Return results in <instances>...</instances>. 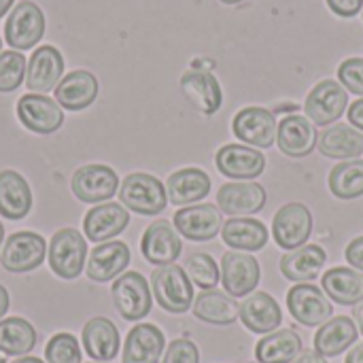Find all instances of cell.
<instances>
[{
	"mask_svg": "<svg viewBox=\"0 0 363 363\" xmlns=\"http://www.w3.org/2000/svg\"><path fill=\"white\" fill-rule=\"evenodd\" d=\"M323 291L342 306H355L363 300V272L353 268H332L323 274Z\"/></svg>",
	"mask_w": 363,
	"mask_h": 363,
	"instance_id": "1f68e13d",
	"label": "cell"
},
{
	"mask_svg": "<svg viewBox=\"0 0 363 363\" xmlns=\"http://www.w3.org/2000/svg\"><path fill=\"white\" fill-rule=\"evenodd\" d=\"M325 262H328V255L319 245H304L283 255L281 272L285 279L294 283H311L319 277Z\"/></svg>",
	"mask_w": 363,
	"mask_h": 363,
	"instance_id": "f546056e",
	"label": "cell"
},
{
	"mask_svg": "<svg viewBox=\"0 0 363 363\" xmlns=\"http://www.w3.org/2000/svg\"><path fill=\"white\" fill-rule=\"evenodd\" d=\"M119 189V177L111 166L89 164L72 174V191L85 204H100L111 200Z\"/></svg>",
	"mask_w": 363,
	"mask_h": 363,
	"instance_id": "30bf717a",
	"label": "cell"
},
{
	"mask_svg": "<svg viewBox=\"0 0 363 363\" xmlns=\"http://www.w3.org/2000/svg\"><path fill=\"white\" fill-rule=\"evenodd\" d=\"M119 330L104 317H94L83 325V349L94 362H111L119 353Z\"/></svg>",
	"mask_w": 363,
	"mask_h": 363,
	"instance_id": "4316f807",
	"label": "cell"
},
{
	"mask_svg": "<svg viewBox=\"0 0 363 363\" xmlns=\"http://www.w3.org/2000/svg\"><path fill=\"white\" fill-rule=\"evenodd\" d=\"M347 104H349V91L338 81L325 79L311 89L304 102V111L315 125L328 128L330 123H334L345 115Z\"/></svg>",
	"mask_w": 363,
	"mask_h": 363,
	"instance_id": "9c48e42d",
	"label": "cell"
},
{
	"mask_svg": "<svg viewBox=\"0 0 363 363\" xmlns=\"http://www.w3.org/2000/svg\"><path fill=\"white\" fill-rule=\"evenodd\" d=\"M234 136L257 149H268L277 140V119L274 113L262 106H247L236 113L232 123Z\"/></svg>",
	"mask_w": 363,
	"mask_h": 363,
	"instance_id": "5bb4252c",
	"label": "cell"
},
{
	"mask_svg": "<svg viewBox=\"0 0 363 363\" xmlns=\"http://www.w3.org/2000/svg\"><path fill=\"white\" fill-rule=\"evenodd\" d=\"M2 240H4V228H2V223H0V245H2Z\"/></svg>",
	"mask_w": 363,
	"mask_h": 363,
	"instance_id": "db71d44e",
	"label": "cell"
},
{
	"mask_svg": "<svg viewBox=\"0 0 363 363\" xmlns=\"http://www.w3.org/2000/svg\"><path fill=\"white\" fill-rule=\"evenodd\" d=\"M215 164L221 174L238 181L257 179L266 168V157L262 151L245 145H225L217 151Z\"/></svg>",
	"mask_w": 363,
	"mask_h": 363,
	"instance_id": "ffe728a7",
	"label": "cell"
},
{
	"mask_svg": "<svg viewBox=\"0 0 363 363\" xmlns=\"http://www.w3.org/2000/svg\"><path fill=\"white\" fill-rule=\"evenodd\" d=\"M0 49H2V38H0Z\"/></svg>",
	"mask_w": 363,
	"mask_h": 363,
	"instance_id": "6f0895ef",
	"label": "cell"
},
{
	"mask_svg": "<svg viewBox=\"0 0 363 363\" xmlns=\"http://www.w3.org/2000/svg\"><path fill=\"white\" fill-rule=\"evenodd\" d=\"M221 238L228 247L238 251H262L268 242V228L257 219L236 217L223 223Z\"/></svg>",
	"mask_w": 363,
	"mask_h": 363,
	"instance_id": "d6a6232c",
	"label": "cell"
},
{
	"mask_svg": "<svg viewBox=\"0 0 363 363\" xmlns=\"http://www.w3.org/2000/svg\"><path fill=\"white\" fill-rule=\"evenodd\" d=\"M13 2H15V0H0V17L6 15V11L13 6Z\"/></svg>",
	"mask_w": 363,
	"mask_h": 363,
	"instance_id": "f907efd6",
	"label": "cell"
},
{
	"mask_svg": "<svg viewBox=\"0 0 363 363\" xmlns=\"http://www.w3.org/2000/svg\"><path fill=\"white\" fill-rule=\"evenodd\" d=\"M325 2L340 17H353L363 9V0H325Z\"/></svg>",
	"mask_w": 363,
	"mask_h": 363,
	"instance_id": "7bdbcfd3",
	"label": "cell"
},
{
	"mask_svg": "<svg viewBox=\"0 0 363 363\" xmlns=\"http://www.w3.org/2000/svg\"><path fill=\"white\" fill-rule=\"evenodd\" d=\"M151 289L157 304L172 315L187 313L194 304V283L177 264L160 266L151 277Z\"/></svg>",
	"mask_w": 363,
	"mask_h": 363,
	"instance_id": "6da1fadb",
	"label": "cell"
},
{
	"mask_svg": "<svg viewBox=\"0 0 363 363\" xmlns=\"http://www.w3.org/2000/svg\"><path fill=\"white\" fill-rule=\"evenodd\" d=\"M168 200L177 206H187L204 200L211 194V177L202 168H183L170 174L166 183Z\"/></svg>",
	"mask_w": 363,
	"mask_h": 363,
	"instance_id": "f1b7e54d",
	"label": "cell"
},
{
	"mask_svg": "<svg viewBox=\"0 0 363 363\" xmlns=\"http://www.w3.org/2000/svg\"><path fill=\"white\" fill-rule=\"evenodd\" d=\"M64 74V57L62 53L51 47L43 45L32 51V57L26 68V85L30 94H47L57 87Z\"/></svg>",
	"mask_w": 363,
	"mask_h": 363,
	"instance_id": "9a60e30c",
	"label": "cell"
},
{
	"mask_svg": "<svg viewBox=\"0 0 363 363\" xmlns=\"http://www.w3.org/2000/svg\"><path fill=\"white\" fill-rule=\"evenodd\" d=\"M162 363H200L198 347L191 340H187V338L172 340L168 345V351H166Z\"/></svg>",
	"mask_w": 363,
	"mask_h": 363,
	"instance_id": "b9f144b4",
	"label": "cell"
},
{
	"mask_svg": "<svg viewBox=\"0 0 363 363\" xmlns=\"http://www.w3.org/2000/svg\"><path fill=\"white\" fill-rule=\"evenodd\" d=\"M238 306L240 304H236L232 296L217 289H208L194 300V315L204 323L232 325L238 319Z\"/></svg>",
	"mask_w": 363,
	"mask_h": 363,
	"instance_id": "e575fe53",
	"label": "cell"
},
{
	"mask_svg": "<svg viewBox=\"0 0 363 363\" xmlns=\"http://www.w3.org/2000/svg\"><path fill=\"white\" fill-rule=\"evenodd\" d=\"M140 251L149 264L168 266L179 259L183 242L179 238V232L168 221H153L143 234Z\"/></svg>",
	"mask_w": 363,
	"mask_h": 363,
	"instance_id": "2e32d148",
	"label": "cell"
},
{
	"mask_svg": "<svg viewBox=\"0 0 363 363\" xmlns=\"http://www.w3.org/2000/svg\"><path fill=\"white\" fill-rule=\"evenodd\" d=\"M277 140H279V149L287 157L300 160V157H306L313 153V149L317 147L319 134L315 130V123L308 117L287 115L279 123Z\"/></svg>",
	"mask_w": 363,
	"mask_h": 363,
	"instance_id": "e0dca14e",
	"label": "cell"
},
{
	"mask_svg": "<svg viewBox=\"0 0 363 363\" xmlns=\"http://www.w3.org/2000/svg\"><path fill=\"white\" fill-rule=\"evenodd\" d=\"M98 98V79L87 70L68 72L55 87V102L66 111H83Z\"/></svg>",
	"mask_w": 363,
	"mask_h": 363,
	"instance_id": "d4e9b609",
	"label": "cell"
},
{
	"mask_svg": "<svg viewBox=\"0 0 363 363\" xmlns=\"http://www.w3.org/2000/svg\"><path fill=\"white\" fill-rule=\"evenodd\" d=\"M26 57L19 53V51H2L0 53V91L2 94H9V91H15L23 77H26Z\"/></svg>",
	"mask_w": 363,
	"mask_h": 363,
	"instance_id": "f35d334b",
	"label": "cell"
},
{
	"mask_svg": "<svg viewBox=\"0 0 363 363\" xmlns=\"http://www.w3.org/2000/svg\"><path fill=\"white\" fill-rule=\"evenodd\" d=\"M272 234L277 245L285 251L304 247L313 234V213L302 202L281 206L272 219Z\"/></svg>",
	"mask_w": 363,
	"mask_h": 363,
	"instance_id": "52a82bcc",
	"label": "cell"
},
{
	"mask_svg": "<svg viewBox=\"0 0 363 363\" xmlns=\"http://www.w3.org/2000/svg\"><path fill=\"white\" fill-rule=\"evenodd\" d=\"M345 363H363V342L355 345V349L347 355V362Z\"/></svg>",
	"mask_w": 363,
	"mask_h": 363,
	"instance_id": "7dc6e473",
	"label": "cell"
},
{
	"mask_svg": "<svg viewBox=\"0 0 363 363\" xmlns=\"http://www.w3.org/2000/svg\"><path fill=\"white\" fill-rule=\"evenodd\" d=\"M130 264V249L121 240L100 242L87 257V277L96 283H108L128 268Z\"/></svg>",
	"mask_w": 363,
	"mask_h": 363,
	"instance_id": "7402d4cb",
	"label": "cell"
},
{
	"mask_svg": "<svg viewBox=\"0 0 363 363\" xmlns=\"http://www.w3.org/2000/svg\"><path fill=\"white\" fill-rule=\"evenodd\" d=\"M47 363H81V345L72 334H55L45 347Z\"/></svg>",
	"mask_w": 363,
	"mask_h": 363,
	"instance_id": "ab89813d",
	"label": "cell"
},
{
	"mask_svg": "<svg viewBox=\"0 0 363 363\" xmlns=\"http://www.w3.org/2000/svg\"><path fill=\"white\" fill-rule=\"evenodd\" d=\"M87 259V242L74 228H64L49 242V268L64 281H72L83 272Z\"/></svg>",
	"mask_w": 363,
	"mask_h": 363,
	"instance_id": "3957f363",
	"label": "cell"
},
{
	"mask_svg": "<svg viewBox=\"0 0 363 363\" xmlns=\"http://www.w3.org/2000/svg\"><path fill=\"white\" fill-rule=\"evenodd\" d=\"M177 232L194 242H206L213 240L221 228V211L215 204H194V206H183L174 213L172 217Z\"/></svg>",
	"mask_w": 363,
	"mask_h": 363,
	"instance_id": "8fae6325",
	"label": "cell"
},
{
	"mask_svg": "<svg viewBox=\"0 0 363 363\" xmlns=\"http://www.w3.org/2000/svg\"><path fill=\"white\" fill-rule=\"evenodd\" d=\"M357 340V328L349 317H334L315 334V351L323 357H338Z\"/></svg>",
	"mask_w": 363,
	"mask_h": 363,
	"instance_id": "4dcf8cb0",
	"label": "cell"
},
{
	"mask_svg": "<svg viewBox=\"0 0 363 363\" xmlns=\"http://www.w3.org/2000/svg\"><path fill=\"white\" fill-rule=\"evenodd\" d=\"M45 34V15L38 4L23 0L15 4L6 23H4V38L15 51L32 49Z\"/></svg>",
	"mask_w": 363,
	"mask_h": 363,
	"instance_id": "ba28073f",
	"label": "cell"
},
{
	"mask_svg": "<svg viewBox=\"0 0 363 363\" xmlns=\"http://www.w3.org/2000/svg\"><path fill=\"white\" fill-rule=\"evenodd\" d=\"M317 147L332 160H357L363 155V132L347 123H334L319 134Z\"/></svg>",
	"mask_w": 363,
	"mask_h": 363,
	"instance_id": "484cf974",
	"label": "cell"
},
{
	"mask_svg": "<svg viewBox=\"0 0 363 363\" xmlns=\"http://www.w3.org/2000/svg\"><path fill=\"white\" fill-rule=\"evenodd\" d=\"M219 211L230 217H245L259 213L266 206V189L253 181L225 183L217 194Z\"/></svg>",
	"mask_w": 363,
	"mask_h": 363,
	"instance_id": "ac0fdd59",
	"label": "cell"
},
{
	"mask_svg": "<svg viewBox=\"0 0 363 363\" xmlns=\"http://www.w3.org/2000/svg\"><path fill=\"white\" fill-rule=\"evenodd\" d=\"M353 317H355V321H357V325H359V330H362L363 334V300L359 304H355V308H353Z\"/></svg>",
	"mask_w": 363,
	"mask_h": 363,
	"instance_id": "681fc988",
	"label": "cell"
},
{
	"mask_svg": "<svg viewBox=\"0 0 363 363\" xmlns=\"http://www.w3.org/2000/svg\"><path fill=\"white\" fill-rule=\"evenodd\" d=\"M32 211V189L15 170L0 172V217L19 221Z\"/></svg>",
	"mask_w": 363,
	"mask_h": 363,
	"instance_id": "83f0119b",
	"label": "cell"
},
{
	"mask_svg": "<svg viewBox=\"0 0 363 363\" xmlns=\"http://www.w3.org/2000/svg\"><path fill=\"white\" fill-rule=\"evenodd\" d=\"M287 306L291 317L306 328H321L334 315L332 300L313 283H298L287 294Z\"/></svg>",
	"mask_w": 363,
	"mask_h": 363,
	"instance_id": "8992f818",
	"label": "cell"
},
{
	"mask_svg": "<svg viewBox=\"0 0 363 363\" xmlns=\"http://www.w3.org/2000/svg\"><path fill=\"white\" fill-rule=\"evenodd\" d=\"M345 257H347V262L353 268H357L359 272H363V236H357V238H353L349 242V247L345 251Z\"/></svg>",
	"mask_w": 363,
	"mask_h": 363,
	"instance_id": "ee69618b",
	"label": "cell"
},
{
	"mask_svg": "<svg viewBox=\"0 0 363 363\" xmlns=\"http://www.w3.org/2000/svg\"><path fill=\"white\" fill-rule=\"evenodd\" d=\"M185 272H187L189 281L204 291L215 289L221 279V270L208 253H194L185 262Z\"/></svg>",
	"mask_w": 363,
	"mask_h": 363,
	"instance_id": "74e56055",
	"label": "cell"
},
{
	"mask_svg": "<svg viewBox=\"0 0 363 363\" xmlns=\"http://www.w3.org/2000/svg\"><path fill=\"white\" fill-rule=\"evenodd\" d=\"M338 79L351 94L363 96V57H349L338 66Z\"/></svg>",
	"mask_w": 363,
	"mask_h": 363,
	"instance_id": "60d3db41",
	"label": "cell"
},
{
	"mask_svg": "<svg viewBox=\"0 0 363 363\" xmlns=\"http://www.w3.org/2000/svg\"><path fill=\"white\" fill-rule=\"evenodd\" d=\"M113 302L125 321H140L151 313V287L140 272H123L113 283Z\"/></svg>",
	"mask_w": 363,
	"mask_h": 363,
	"instance_id": "5b68a950",
	"label": "cell"
},
{
	"mask_svg": "<svg viewBox=\"0 0 363 363\" xmlns=\"http://www.w3.org/2000/svg\"><path fill=\"white\" fill-rule=\"evenodd\" d=\"M302 353V338L296 330L285 328L268 334L255 347L259 363H291Z\"/></svg>",
	"mask_w": 363,
	"mask_h": 363,
	"instance_id": "836d02e7",
	"label": "cell"
},
{
	"mask_svg": "<svg viewBox=\"0 0 363 363\" xmlns=\"http://www.w3.org/2000/svg\"><path fill=\"white\" fill-rule=\"evenodd\" d=\"M294 363H328L323 355H319L317 351H302Z\"/></svg>",
	"mask_w": 363,
	"mask_h": 363,
	"instance_id": "bcb514c9",
	"label": "cell"
},
{
	"mask_svg": "<svg viewBox=\"0 0 363 363\" xmlns=\"http://www.w3.org/2000/svg\"><path fill=\"white\" fill-rule=\"evenodd\" d=\"M330 191L340 200H355L363 196V160H347L332 168Z\"/></svg>",
	"mask_w": 363,
	"mask_h": 363,
	"instance_id": "8d00e7d4",
	"label": "cell"
},
{
	"mask_svg": "<svg viewBox=\"0 0 363 363\" xmlns=\"http://www.w3.org/2000/svg\"><path fill=\"white\" fill-rule=\"evenodd\" d=\"M89 363H108V362H89Z\"/></svg>",
	"mask_w": 363,
	"mask_h": 363,
	"instance_id": "9f6ffc18",
	"label": "cell"
},
{
	"mask_svg": "<svg viewBox=\"0 0 363 363\" xmlns=\"http://www.w3.org/2000/svg\"><path fill=\"white\" fill-rule=\"evenodd\" d=\"M349 121H351L353 128H357L359 132H363V98L355 100L349 106Z\"/></svg>",
	"mask_w": 363,
	"mask_h": 363,
	"instance_id": "f6af8a7d",
	"label": "cell"
},
{
	"mask_svg": "<svg viewBox=\"0 0 363 363\" xmlns=\"http://www.w3.org/2000/svg\"><path fill=\"white\" fill-rule=\"evenodd\" d=\"M17 117L34 134H53L64 123L60 104L45 94L21 96L17 102Z\"/></svg>",
	"mask_w": 363,
	"mask_h": 363,
	"instance_id": "4fadbf2b",
	"label": "cell"
},
{
	"mask_svg": "<svg viewBox=\"0 0 363 363\" xmlns=\"http://www.w3.org/2000/svg\"><path fill=\"white\" fill-rule=\"evenodd\" d=\"M47 255V242L34 232H15L6 238L0 253V264L6 272L26 274L36 270Z\"/></svg>",
	"mask_w": 363,
	"mask_h": 363,
	"instance_id": "277c9868",
	"label": "cell"
},
{
	"mask_svg": "<svg viewBox=\"0 0 363 363\" xmlns=\"http://www.w3.org/2000/svg\"><path fill=\"white\" fill-rule=\"evenodd\" d=\"M36 347V330L21 317L0 321V353L21 357Z\"/></svg>",
	"mask_w": 363,
	"mask_h": 363,
	"instance_id": "d590c367",
	"label": "cell"
},
{
	"mask_svg": "<svg viewBox=\"0 0 363 363\" xmlns=\"http://www.w3.org/2000/svg\"><path fill=\"white\" fill-rule=\"evenodd\" d=\"M6 311H9V291L0 285V321L6 315Z\"/></svg>",
	"mask_w": 363,
	"mask_h": 363,
	"instance_id": "c3c4849f",
	"label": "cell"
},
{
	"mask_svg": "<svg viewBox=\"0 0 363 363\" xmlns=\"http://www.w3.org/2000/svg\"><path fill=\"white\" fill-rule=\"evenodd\" d=\"M0 363H6V362H4V357H2V355H0Z\"/></svg>",
	"mask_w": 363,
	"mask_h": 363,
	"instance_id": "11a10c76",
	"label": "cell"
},
{
	"mask_svg": "<svg viewBox=\"0 0 363 363\" xmlns=\"http://www.w3.org/2000/svg\"><path fill=\"white\" fill-rule=\"evenodd\" d=\"M259 264L253 255H247L245 251H230L221 259V283L225 287V294L232 298H247L251 296L259 285Z\"/></svg>",
	"mask_w": 363,
	"mask_h": 363,
	"instance_id": "7c38bea8",
	"label": "cell"
},
{
	"mask_svg": "<svg viewBox=\"0 0 363 363\" xmlns=\"http://www.w3.org/2000/svg\"><path fill=\"white\" fill-rule=\"evenodd\" d=\"M166 338L160 328L138 323L130 330L123 347V363H160Z\"/></svg>",
	"mask_w": 363,
	"mask_h": 363,
	"instance_id": "cb8c5ba5",
	"label": "cell"
},
{
	"mask_svg": "<svg viewBox=\"0 0 363 363\" xmlns=\"http://www.w3.org/2000/svg\"><path fill=\"white\" fill-rule=\"evenodd\" d=\"M181 89L185 98L204 115H215L223 104V91L213 72L189 70L181 77Z\"/></svg>",
	"mask_w": 363,
	"mask_h": 363,
	"instance_id": "603a6c76",
	"label": "cell"
},
{
	"mask_svg": "<svg viewBox=\"0 0 363 363\" xmlns=\"http://www.w3.org/2000/svg\"><path fill=\"white\" fill-rule=\"evenodd\" d=\"M13 363H45L43 359H38V357H19V359H15Z\"/></svg>",
	"mask_w": 363,
	"mask_h": 363,
	"instance_id": "816d5d0a",
	"label": "cell"
},
{
	"mask_svg": "<svg viewBox=\"0 0 363 363\" xmlns=\"http://www.w3.org/2000/svg\"><path fill=\"white\" fill-rule=\"evenodd\" d=\"M130 223V213L115 202L108 204H98L91 211H87L85 221H83V232L85 238L91 242H108L111 238L119 236Z\"/></svg>",
	"mask_w": 363,
	"mask_h": 363,
	"instance_id": "44dd1931",
	"label": "cell"
},
{
	"mask_svg": "<svg viewBox=\"0 0 363 363\" xmlns=\"http://www.w3.org/2000/svg\"><path fill=\"white\" fill-rule=\"evenodd\" d=\"M219 2H223V4H238V2H242V0H219Z\"/></svg>",
	"mask_w": 363,
	"mask_h": 363,
	"instance_id": "f5cc1de1",
	"label": "cell"
},
{
	"mask_svg": "<svg viewBox=\"0 0 363 363\" xmlns=\"http://www.w3.org/2000/svg\"><path fill=\"white\" fill-rule=\"evenodd\" d=\"M238 317L253 334H272L283 321L279 302L266 291H255L247 296L238 306Z\"/></svg>",
	"mask_w": 363,
	"mask_h": 363,
	"instance_id": "d6986e66",
	"label": "cell"
},
{
	"mask_svg": "<svg viewBox=\"0 0 363 363\" xmlns=\"http://www.w3.org/2000/svg\"><path fill=\"white\" fill-rule=\"evenodd\" d=\"M119 200L130 211L151 217V215H160L166 208L168 194H166V185L157 177L147 172H134L128 174L119 185Z\"/></svg>",
	"mask_w": 363,
	"mask_h": 363,
	"instance_id": "7a4b0ae2",
	"label": "cell"
}]
</instances>
